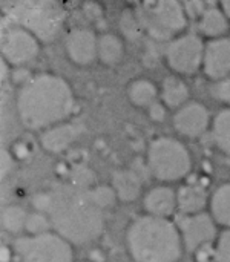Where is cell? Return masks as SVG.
<instances>
[{
	"label": "cell",
	"mask_w": 230,
	"mask_h": 262,
	"mask_svg": "<svg viewBox=\"0 0 230 262\" xmlns=\"http://www.w3.org/2000/svg\"><path fill=\"white\" fill-rule=\"evenodd\" d=\"M83 132H85L83 121H72L46 130L41 135L40 143L46 150L52 154H58L63 152L69 144H72Z\"/></svg>",
	"instance_id": "cell-13"
},
{
	"label": "cell",
	"mask_w": 230,
	"mask_h": 262,
	"mask_svg": "<svg viewBox=\"0 0 230 262\" xmlns=\"http://www.w3.org/2000/svg\"><path fill=\"white\" fill-rule=\"evenodd\" d=\"M149 170L163 181L183 178L191 169L187 149L174 138H158L149 147Z\"/></svg>",
	"instance_id": "cell-5"
},
{
	"label": "cell",
	"mask_w": 230,
	"mask_h": 262,
	"mask_svg": "<svg viewBox=\"0 0 230 262\" xmlns=\"http://www.w3.org/2000/svg\"><path fill=\"white\" fill-rule=\"evenodd\" d=\"M214 140L217 146L230 155V109L220 112L214 120Z\"/></svg>",
	"instance_id": "cell-22"
},
{
	"label": "cell",
	"mask_w": 230,
	"mask_h": 262,
	"mask_svg": "<svg viewBox=\"0 0 230 262\" xmlns=\"http://www.w3.org/2000/svg\"><path fill=\"white\" fill-rule=\"evenodd\" d=\"M138 18L148 34L155 40H168L186 25L184 9L175 0L146 3L138 11Z\"/></svg>",
	"instance_id": "cell-6"
},
{
	"label": "cell",
	"mask_w": 230,
	"mask_h": 262,
	"mask_svg": "<svg viewBox=\"0 0 230 262\" xmlns=\"http://www.w3.org/2000/svg\"><path fill=\"white\" fill-rule=\"evenodd\" d=\"M177 204L184 215H198L206 204V192L198 186H184L178 190Z\"/></svg>",
	"instance_id": "cell-17"
},
{
	"label": "cell",
	"mask_w": 230,
	"mask_h": 262,
	"mask_svg": "<svg viewBox=\"0 0 230 262\" xmlns=\"http://www.w3.org/2000/svg\"><path fill=\"white\" fill-rule=\"evenodd\" d=\"M22 262H72V250L60 235L43 233L15 241Z\"/></svg>",
	"instance_id": "cell-7"
},
{
	"label": "cell",
	"mask_w": 230,
	"mask_h": 262,
	"mask_svg": "<svg viewBox=\"0 0 230 262\" xmlns=\"http://www.w3.org/2000/svg\"><path fill=\"white\" fill-rule=\"evenodd\" d=\"M6 17L29 31L34 37L49 41L65 21L63 8L51 0H22L5 5Z\"/></svg>",
	"instance_id": "cell-4"
},
{
	"label": "cell",
	"mask_w": 230,
	"mask_h": 262,
	"mask_svg": "<svg viewBox=\"0 0 230 262\" xmlns=\"http://www.w3.org/2000/svg\"><path fill=\"white\" fill-rule=\"evenodd\" d=\"M91 195L95 201V204L103 210L106 207H111L114 203H115V198H117V193L114 189L108 187V186H98L95 187L94 190H91Z\"/></svg>",
	"instance_id": "cell-26"
},
{
	"label": "cell",
	"mask_w": 230,
	"mask_h": 262,
	"mask_svg": "<svg viewBox=\"0 0 230 262\" xmlns=\"http://www.w3.org/2000/svg\"><path fill=\"white\" fill-rule=\"evenodd\" d=\"M2 49H3L5 58L9 63L23 64L37 55L38 43H37V38L29 31L17 26V28H11L3 35Z\"/></svg>",
	"instance_id": "cell-9"
},
{
	"label": "cell",
	"mask_w": 230,
	"mask_h": 262,
	"mask_svg": "<svg viewBox=\"0 0 230 262\" xmlns=\"http://www.w3.org/2000/svg\"><path fill=\"white\" fill-rule=\"evenodd\" d=\"M6 77V63L3 61L2 63V78H5Z\"/></svg>",
	"instance_id": "cell-36"
},
{
	"label": "cell",
	"mask_w": 230,
	"mask_h": 262,
	"mask_svg": "<svg viewBox=\"0 0 230 262\" xmlns=\"http://www.w3.org/2000/svg\"><path fill=\"white\" fill-rule=\"evenodd\" d=\"M51 221L48 216L41 215V213H34V215H29L28 220H26V230L29 233H34V235H43V233H48L49 227H51Z\"/></svg>",
	"instance_id": "cell-27"
},
{
	"label": "cell",
	"mask_w": 230,
	"mask_h": 262,
	"mask_svg": "<svg viewBox=\"0 0 230 262\" xmlns=\"http://www.w3.org/2000/svg\"><path fill=\"white\" fill-rule=\"evenodd\" d=\"M214 94L217 98H220L221 101L230 104V77L224 78L223 81H220L215 88H214Z\"/></svg>",
	"instance_id": "cell-30"
},
{
	"label": "cell",
	"mask_w": 230,
	"mask_h": 262,
	"mask_svg": "<svg viewBox=\"0 0 230 262\" xmlns=\"http://www.w3.org/2000/svg\"><path fill=\"white\" fill-rule=\"evenodd\" d=\"M177 204V196L169 187H157L151 190L144 198V207L152 216L166 218L169 216Z\"/></svg>",
	"instance_id": "cell-15"
},
{
	"label": "cell",
	"mask_w": 230,
	"mask_h": 262,
	"mask_svg": "<svg viewBox=\"0 0 230 262\" xmlns=\"http://www.w3.org/2000/svg\"><path fill=\"white\" fill-rule=\"evenodd\" d=\"M129 97H131L132 103H135L137 106H148V104H151L155 100L157 89H155V86L151 81L138 80V81H134L131 84Z\"/></svg>",
	"instance_id": "cell-23"
},
{
	"label": "cell",
	"mask_w": 230,
	"mask_h": 262,
	"mask_svg": "<svg viewBox=\"0 0 230 262\" xmlns=\"http://www.w3.org/2000/svg\"><path fill=\"white\" fill-rule=\"evenodd\" d=\"M74 107L69 84L55 75L40 74L23 83L17 111L22 123L29 129H41L66 118Z\"/></svg>",
	"instance_id": "cell-2"
},
{
	"label": "cell",
	"mask_w": 230,
	"mask_h": 262,
	"mask_svg": "<svg viewBox=\"0 0 230 262\" xmlns=\"http://www.w3.org/2000/svg\"><path fill=\"white\" fill-rule=\"evenodd\" d=\"M26 220H28V215L25 213V210H22L17 206L5 207L2 212L3 227H5V230H8L11 233H18L23 227H26Z\"/></svg>",
	"instance_id": "cell-24"
},
{
	"label": "cell",
	"mask_w": 230,
	"mask_h": 262,
	"mask_svg": "<svg viewBox=\"0 0 230 262\" xmlns=\"http://www.w3.org/2000/svg\"><path fill=\"white\" fill-rule=\"evenodd\" d=\"M128 247L137 262H177L181 241L177 227L166 218L141 216L128 230Z\"/></svg>",
	"instance_id": "cell-3"
},
{
	"label": "cell",
	"mask_w": 230,
	"mask_h": 262,
	"mask_svg": "<svg viewBox=\"0 0 230 262\" xmlns=\"http://www.w3.org/2000/svg\"><path fill=\"white\" fill-rule=\"evenodd\" d=\"M95 35L89 29H74L66 38V49L69 57L78 64H88L94 60L97 52Z\"/></svg>",
	"instance_id": "cell-14"
},
{
	"label": "cell",
	"mask_w": 230,
	"mask_h": 262,
	"mask_svg": "<svg viewBox=\"0 0 230 262\" xmlns=\"http://www.w3.org/2000/svg\"><path fill=\"white\" fill-rule=\"evenodd\" d=\"M184 8H186V12H187L191 17H198V15L201 17V15L204 14V11L207 9V8L204 6V3H203V2H198V0L186 2Z\"/></svg>",
	"instance_id": "cell-31"
},
{
	"label": "cell",
	"mask_w": 230,
	"mask_h": 262,
	"mask_svg": "<svg viewBox=\"0 0 230 262\" xmlns=\"http://www.w3.org/2000/svg\"><path fill=\"white\" fill-rule=\"evenodd\" d=\"M71 180H72V186L88 190V186L94 183V175H92V172L89 169H86L83 166H78V167L74 169V172L71 175Z\"/></svg>",
	"instance_id": "cell-28"
},
{
	"label": "cell",
	"mask_w": 230,
	"mask_h": 262,
	"mask_svg": "<svg viewBox=\"0 0 230 262\" xmlns=\"http://www.w3.org/2000/svg\"><path fill=\"white\" fill-rule=\"evenodd\" d=\"M200 31L209 37H220L229 28V18L220 8H207L200 18Z\"/></svg>",
	"instance_id": "cell-18"
},
{
	"label": "cell",
	"mask_w": 230,
	"mask_h": 262,
	"mask_svg": "<svg viewBox=\"0 0 230 262\" xmlns=\"http://www.w3.org/2000/svg\"><path fill=\"white\" fill-rule=\"evenodd\" d=\"M174 124L180 134L187 137H197L206 130L209 124V112L203 104L191 103L177 112Z\"/></svg>",
	"instance_id": "cell-12"
},
{
	"label": "cell",
	"mask_w": 230,
	"mask_h": 262,
	"mask_svg": "<svg viewBox=\"0 0 230 262\" xmlns=\"http://www.w3.org/2000/svg\"><path fill=\"white\" fill-rule=\"evenodd\" d=\"M189 97V89L177 77H168L163 83V100L169 107L181 106Z\"/></svg>",
	"instance_id": "cell-20"
},
{
	"label": "cell",
	"mask_w": 230,
	"mask_h": 262,
	"mask_svg": "<svg viewBox=\"0 0 230 262\" xmlns=\"http://www.w3.org/2000/svg\"><path fill=\"white\" fill-rule=\"evenodd\" d=\"M211 206L214 218L220 224L230 227V183L223 184L215 190Z\"/></svg>",
	"instance_id": "cell-21"
},
{
	"label": "cell",
	"mask_w": 230,
	"mask_h": 262,
	"mask_svg": "<svg viewBox=\"0 0 230 262\" xmlns=\"http://www.w3.org/2000/svg\"><path fill=\"white\" fill-rule=\"evenodd\" d=\"M12 169V157L8 150H2V175L5 177Z\"/></svg>",
	"instance_id": "cell-33"
},
{
	"label": "cell",
	"mask_w": 230,
	"mask_h": 262,
	"mask_svg": "<svg viewBox=\"0 0 230 262\" xmlns=\"http://www.w3.org/2000/svg\"><path fill=\"white\" fill-rule=\"evenodd\" d=\"M45 212L55 232L68 243H91L103 232V210L95 204L91 190L72 184L58 186L46 193Z\"/></svg>",
	"instance_id": "cell-1"
},
{
	"label": "cell",
	"mask_w": 230,
	"mask_h": 262,
	"mask_svg": "<svg viewBox=\"0 0 230 262\" xmlns=\"http://www.w3.org/2000/svg\"><path fill=\"white\" fill-rule=\"evenodd\" d=\"M204 46L198 35L187 34L172 40L166 48L169 66L181 74L195 72L204 60Z\"/></svg>",
	"instance_id": "cell-8"
},
{
	"label": "cell",
	"mask_w": 230,
	"mask_h": 262,
	"mask_svg": "<svg viewBox=\"0 0 230 262\" xmlns=\"http://www.w3.org/2000/svg\"><path fill=\"white\" fill-rule=\"evenodd\" d=\"M215 259L217 262H230V229L221 235L218 241Z\"/></svg>",
	"instance_id": "cell-29"
},
{
	"label": "cell",
	"mask_w": 230,
	"mask_h": 262,
	"mask_svg": "<svg viewBox=\"0 0 230 262\" xmlns=\"http://www.w3.org/2000/svg\"><path fill=\"white\" fill-rule=\"evenodd\" d=\"M151 117H152V120H155V121H163L164 120V117H166V111H164V107L161 106V104H158V103H154L152 106H151Z\"/></svg>",
	"instance_id": "cell-32"
},
{
	"label": "cell",
	"mask_w": 230,
	"mask_h": 262,
	"mask_svg": "<svg viewBox=\"0 0 230 262\" xmlns=\"http://www.w3.org/2000/svg\"><path fill=\"white\" fill-rule=\"evenodd\" d=\"M26 77H28V71H17V72L14 74V78H15V81H18V83H20V80L23 81Z\"/></svg>",
	"instance_id": "cell-34"
},
{
	"label": "cell",
	"mask_w": 230,
	"mask_h": 262,
	"mask_svg": "<svg viewBox=\"0 0 230 262\" xmlns=\"http://www.w3.org/2000/svg\"><path fill=\"white\" fill-rule=\"evenodd\" d=\"M180 229L183 233L184 244L191 252H198L206 244H209L215 236L214 221L211 220V216L203 213L183 216L180 220Z\"/></svg>",
	"instance_id": "cell-10"
},
{
	"label": "cell",
	"mask_w": 230,
	"mask_h": 262,
	"mask_svg": "<svg viewBox=\"0 0 230 262\" xmlns=\"http://www.w3.org/2000/svg\"><path fill=\"white\" fill-rule=\"evenodd\" d=\"M120 25L123 32L129 37V38H138L143 32V25L138 18V15H134L131 11H124V14L120 18Z\"/></svg>",
	"instance_id": "cell-25"
},
{
	"label": "cell",
	"mask_w": 230,
	"mask_h": 262,
	"mask_svg": "<svg viewBox=\"0 0 230 262\" xmlns=\"http://www.w3.org/2000/svg\"><path fill=\"white\" fill-rule=\"evenodd\" d=\"M221 6H223V11H224L226 17L229 18V21H230V2H224Z\"/></svg>",
	"instance_id": "cell-35"
},
{
	"label": "cell",
	"mask_w": 230,
	"mask_h": 262,
	"mask_svg": "<svg viewBox=\"0 0 230 262\" xmlns=\"http://www.w3.org/2000/svg\"><path fill=\"white\" fill-rule=\"evenodd\" d=\"M114 190L121 201H134L141 192V181L134 170H120L112 178Z\"/></svg>",
	"instance_id": "cell-16"
},
{
	"label": "cell",
	"mask_w": 230,
	"mask_h": 262,
	"mask_svg": "<svg viewBox=\"0 0 230 262\" xmlns=\"http://www.w3.org/2000/svg\"><path fill=\"white\" fill-rule=\"evenodd\" d=\"M204 71L211 78H227L230 75V38H217L206 46Z\"/></svg>",
	"instance_id": "cell-11"
},
{
	"label": "cell",
	"mask_w": 230,
	"mask_h": 262,
	"mask_svg": "<svg viewBox=\"0 0 230 262\" xmlns=\"http://www.w3.org/2000/svg\"><path fill=\"white\" fill-rule=\"evenodd\" d=\"M98 57L106 64H115L123 58V43L112 34H104L100 37L97 45Z\"/></svg>",
	"instance_id": "cell-19"
}]
</instances>
